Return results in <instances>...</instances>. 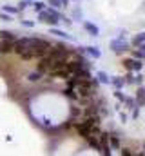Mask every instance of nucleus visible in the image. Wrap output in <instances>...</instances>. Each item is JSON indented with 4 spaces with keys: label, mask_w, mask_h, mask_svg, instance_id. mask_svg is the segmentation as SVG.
<instances>
[{
    "label": "nucleus",
    "mask_w": 145,
    "mask_h": 156,
    "mask_svg": "<svg viewBox=\"0 0 145 156\" xmlns=\"http://www.w3.org/2000/svg\"><path fill=\"white\" fill-rule=\"evenodd\" d=\"M49 49H51V44H49L47 40L35 38V37L15 40V45H13V51H15L22 60H35V58H40V56H44Z\"/></svg>",
    "instance_id": "2"
},
{
    "label": "nucleus",
    "mask_w": 145,
    "mask_h": 156,
    "mask_svg": "<svg viewBox=\"0 0 145 156\" xmlns=\"http://www.w3.org/2000/svg\"><path fill=\"white\" fill-rule=\"evenodd\" d=\"M71 58L69 51L58 44V45H51V49L38 58V71L42 75H49V76H56L58 71L65 66V62Z\"/></svg>",
    "instance_id": "1"
},
{
    "label": "nucleus",
    "mask_w": 145,
    "mask_h": 156,
    "mask_svg": "<svg viewBox=\"0 0 145 156\" xmlns=\"http://www.w3.org/2000/svg\"><path fill=\"white\" fill-rule=\"evenodd\" d=\"M85 29H89L93 35H96V33H98V27H96V26H93V24H89V22L85 24Z\"/></svg>",
    "instance_id": "7"
},
{
    "label": "nucleus",
    "mask_w": 145,
    "mask_h": 156,
    "mask_svg": "<svg viewBox=\"0 0 145 156\" xmlns=\"http://www.w3.org/2000/svg\"><path fill=\"white\" fill-rule=\"evenodd\" d=\"M40 18H42V22H45V24H51V26H53V24H58L62 16H60V13H58V11H55V9H49V7H47V9H44V11L40 13Z\"/></svg>",
    "instance_id": "5"
},
{
    "label": "nucleus",
    "mask_w": 145,
    "mask_h": 156,
    "mask_svg": "<svg viewBox=\"0 0 145 156\" xmlns=\"http://www.w3.org/2000/svg\"><path fill=\"white\" fill-rule=\"evenodd\" d=\"M76 131L80 133L82 138H85L93 145H98V140H102V133H100V125H98V118L96 116L85 118V120L78 122Z\"/></svg>",
    "instance_id": "4"
},
{
    "label": "nucleus",
    "mask_w": 145,
    "mask_h": 156,
    "mask_svg": "<svg viewBox=\"0 0 145 156\" xmlns=\"http://www.w3.org/2000/svg\"><path fill=\"white\" fill-rule=\"evenodd\" d=\"M123 156H145V154H142V153H140V154H131V153H125Z\"/></svg>",
    "instance_id": "9"
},
{
    "label": "nucleus",
    "mask_w": 145,
    "mask_h": 156,
    "mask_svg": "<svg viewBox=\"0 0 145 156\" xmlns=\"http://www.w3.org/2000/svg\"><path fill=\"white\" fill-rule=\"evenodd\" d=\"M67 96L76 100V102H83L87 100L93 93H94V85H93V80L89 76V73H83L76 78L67 80Z\"/></svg>",
    "instance_id": "3"
},
{
    "label": "nucleus",
    "mask_w": 145,
    "mask_h": 156,
    "mask_svg": "<svg viewBox=\"0 0 145 156\" xmlns=\"http://www.w3.org/2000/svg\"><path fill=\"white\" fill-rule=\"evenodd\" d=\"M125 67H127V69H140L142 64H140L138 60H125Z\"/></svg>",
    "instance_id": "6"
},
{
    "label": "nucleus",
    "mask_w": 145,
    "mask_h": 156,
    "mask_svg": "<svg viewBox=\"0 0 145 156\" xmlns=\"http://www.w3.org/2000/svg\"><path fill=\"white\" fill-rule=\"evenodd\" d=\"M49 2H51V5H58V7L65 5V0H49Z\"/></svg>",
    "instance_id": "8"
}]
</instances>
